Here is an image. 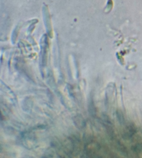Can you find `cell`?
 Masks as SVG:
<instances>
[{
    "label": "cell",
    "instance_id": "cell-1",
    "mask_svg": "<svg viewBox=\"0 0 142 158\" xmlns=\"http://www.w3.org/2000/svg\"><path fill=\"white\" fill-rule=\"evenodd\" d=\"M88 108H89V112H90V113L92 114V116H95V114H96L95 107H94V101L92 99V97L91 98V99H90L89 105H88Z\"/></svg>",
    "mask_w": 142,
    "mask_h": 158
},
{
    "label": "cell",
    "instance_id": "cell-2",
    "mask_svg": "<svg viewBox=\"0 0 142 158\" xmlns=\"http://www.w3.org/2000/svg\"><path fill=\"white\" fill-rule=\"evenodd\" d=\"M116 117H117L119 121L121 124L124 123V118L123 116V114H122L120 111H117V112H116Z\"/></svg>",
    "mask_w": 142,
    "mask_h": 158
},
{
    "label": "cell",
    "instance_id": "cell-3",
    "mask_svg": "<svg viewBox=\"0 0 142 158\" xmlns=\"http://www.w3.org/2000/svg\"><path fill=\"white\" fill-rule=\"evenodd\" d=\"M142 145L141 144H137L134 146H132V150L136 153H140L142 151V147H141Z\"/></svg>",
    "mask_w": 142,
    "mask_h": 158
}]
</instances>
